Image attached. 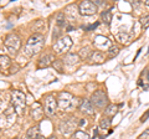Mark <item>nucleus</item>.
Instances as JSON below:
<instances>
[{
    "mask_svg": "<svg viewBox=\"0 0 149 139\" xmlns=\"http://www.w3.org/2000/svg\"><path fill=\"white\" fill-rule=\"evenodd\" d=\"M44 42H45V38L42 34H39V32L32 34L29 38V40L26 41L24 54L29 57L35 56L37 52L41 51V49H42V46H44Z\"/></svg>",
    "mask_w": 149,
    "mask_h": 139,
    "instance_id": "obj_1",
    "label": "nucleus"
},
{
    "mask_svg": "<svg viewBox=\"0 0 149 139\" xmlns=\"http://www.w3.org/2000/svg\"><path fill=\"white\" fill-rule=\"evenodd\" d=\"M11 104L15 109V113L19 115H22L26 109V96L21 91L14 90L11 92Z\"/></svg>",
    "mask_w": 149,
    "mask_h": 139,
    "instance_id": "obj_2",
    "label": "nucleus"
},
{
    "mask_svg": "<svg viewBox=\"0 0 149 139\" xmlns=\"http://www.w3.org/2000/svg\"><path fill=\"white\" fill-rule=\"evenodd\" d=\"M4 42H5L6 49L11 56H15L19 49H20V46H21V40L15 34H9L5 38V41H4Z\"/></svg>",
    "mask_w": 149,
    "mask_h": 139,
    "instance_id": "obj_3",
    "label": "nucleus"
},
{
    "mask_svg": "<svg viewBox=\"0 0 149 139\" xmlns=\"http://www.w3.org/2000/svg\"><path fill=\"white\" fill-rule=\"evenodd\" d=\"M72 46V40L70 36H62L54 44V51L56 54H63L71 49Z\"/></svg>",
    "mask_w": 149,
    "mask_h": 139,
    "instance_id": "obj_4",
    "label": "nucleus"
},
{
    "mask_svg": "<svg viewBox=\"0 0 149 139\" xmlns=\"http://www.w3.org/2000/svg\"><path fill=\"white\" fill-rule=\"evenodd\" d=\"M57 103H58V107L61 109H67V108L73 107L74 98L71 93H68V92H61V93L58 95Z\"/></svg>",
    "mask_w": 149,
    "mask_h": 139,
    "instance_id": "obj_5",
    "label": "nucleus"
},
{
    "mask_svg": "<svg viewBox=\"0 0 149 139\" xmlns=\"http://www.w3.org/2000/svg\"><path fill=\"white\" fill-rule=\"evenodd\" d=\"M107 101H108V98H107L106 93L102 90L95 91V93H93L91 97V103L98 108H103L107 104Z\"/></svg>",
    "mask_w": 149,
    "mask_h": 139,
    "instance_id": "obj_6",
    "label": "nucleus"
},
{
    "mask_svg": "<svg viewBox=\"0 0 149 139\" xmlns=\"http://www.w3.org/2000/svg\"><path fill=\"white\" fill-rule=\"evenodd\" d=\"M77 126V122L74 118H67V119H63L61 120V123H60V131H61L62 134H65V136H67V134H71L74 128H76Z\"/></svg>",
    "mask_w": 149,
    "mask_h": 139,
    "instance_id": "obj_7",
    "label": "nucleus"
},
{
    "mask_svg": "<svg viewBox=\"0 0 149 139\" xmlns=\"http://www.w3.org/2000/svg\"><path fill=\"white\" fill-rule=\"evenodd\" d=\"M78 10H80L81 15H93V14L97 13V5L93 1L85 0V1H82L80 4Z\"/></svg>",
    "mask_w": 149,
    "mask_h": 139,
    "instance_id": "obj_8",
    "label": "nucleus"
},
{
    "mask_svg": "<svg viewBox=\"0 0 149 139\" xmlns=\"http://www.w3.org/2000/svg\"><path fill=\"white\" fill-rule=\"evenodd\" d=\"M57 101L54 96H46L45 97V113L47 115H54L56 113V109H57Z\"/></svg>",
    "mask_w": 149,
    "mask_h": 139,
    "instance_id": "obj_9",
    "label": "nucleus"
},
{
    "mask_svg": "<svg viewBox=\"0 0 149 139\" xmlns=\"http://www.w3.org/2000/svg\"><path fill=\"white\" fill-rule=\"evenodd\" d=\"M30 114H31V117H32V119H34V120H40L41 118H42L44 109H42V107H41V104L39 103V102H35V103H32Z\"/></svg>",
    "mask_w": 149,
    "mask_h": 139,
    "instance_id": "obj_10",
    "label": "nucleus"
},
{
    "mask_svg": "<svg viewBox=\"0 0 149 139\" xmlns=\"http://www.w3.org/2000/svg\"><path fill=\"white\" fill-rule=\"evenodd\" d=\"M55 61H56V60H55L52 54H46L45 56H42L39 60V62H37V67H39V68L49 67V66H51V65H54Z\"/></svg>",
    "mask_w": 149,
    "mask_h": 139,
    "instance_id": "obj_11",
    "label": "nucleus"
},
{
    "mask_svg": "<svg viewBox=\"0 0 149 139\" xmlns=\"http://www.w3.org/2000/svg\"><path fill=\"white\" fill-rule=\"evenodd\" d=\"M80 111L83 113H87V114H93L95 113V111H93V104L91 103V101L88 99H83L80 104Z\"/></svg>",
    "mask_w": 149,
    "mask_h": 139,
    "instance_id": "obj_12",
    "label": "nucleus"
},
{
    "mask_svg": "<svg viewBox=\"0 0 149 139\" xmlns=\"http://www.w3.org/2000/svg\"><path fill=\"white\" fill-rule=\"evenodd\" d=\"M26 138L27 139H44L40 133L39 127H31L26 133Z\"/></svg>",
    "mask_w": 149,
    "mask_h": 139,
    "instance_id": "obj_13",
    "label": "nucleus"
},
{
    "mask_svg": "<svg viewBox=\"0 0 149 139\" xmlns=\"http://www.w3.org/2000/svg\"><path fill=\"white\" fill-rule=\"evenodd\" d=\"M80 62V55L77 54H67L63 58V63L66 65H76Z\"/></svg>",
    "mask_w": 149,
    "mask_h": 139,
    "instance_id": "obj_14",
    "label": "nucleus"
},
{
    "mask_svg": "<svg viewBox=\"0 0 149 139\" xmlns=\"http://www.w3.org/2000/svg\"><path fill=\"white\" fill-rule=\"evenodd\" d=\"M114 38L117 41H119V42H122V44H129V41H130V36L128 32H124V31H119L117 32V34L114 35Z\"/></svg>",
    "mask_w": 149,
    "mask_h": 139,
    "instance_id": "obj_15",
    "label": "nucleus"
},
{
    "mask_svg": "<svg viewBox=\"0 0 149 139\" xmlns=\"http://www.w3.org/2000/svg\"><path fill=\"white\" fill-rule=\"evenodd\" d=\"M90 60L92 62H95V63H102V62H104V56H103V54H102L101 51H93Z\"/></svg>",
    "mask_w": 149,
    "mask_h": 139,
    "instance_id": "obj_16",
    "label": "nucleus"
},
{
    "mask_svg": "<svg viewBox=\"0 0 149 139\" xmlns=\"http://www.w3.org/2000/svg\"><path fill=\"white\" fill-rule=\"evenodd\" d=\"M0 65H1V70H8L11 65L10 57L5 56V55H1V56H0Z\"/></svg>",
    "mask_w": 149,
    "mask_h": 139,
    "instance_id": "obj_17",
    "label": "nucleus"
},
{
    "mask_svg": "<svg viewBox=\"0 0 149 139\" xmlns=\"http://www.w3.org/2000/svg\"><path fill=\"white\" fill-rule=\"evenodd\" d=\"M101 17L107 25H109L111 21H112V13H111V10H104L103 13L101 14Z\"/></svg>",
    "mask_w": 149,
    "mask_h": 139,
    "instance_id": "obj_18",
    "label": "nucleus"
},
{
    "mask_svg": "<svg viewBox=\"0 0 149 139\" xmlns=\"http://www.w3.org/2000/svg\"><path fill=\"white\" fill-rule=\"evenodd\" d=\"M100 128L103 129V131H108L111 128V119L109 118H102L101 122H100Z\"/></svg>",
    "mask_w": 149,
    "mask_h": 139,
    "instance_id": "obj_19",
    "label": "nucleus"
},
{
    "mask_svg": "<svg viewBox=\"0 0 149 139\" xmlns=\"http://www.w3.org/2000/svg\"><path fill=\"white\" fill-rule=\"evenodd\" d=\"M71 139H90V137H88V134L85 133L83 131H76L72 134Z\"/></svg>",
    "mask_w": 149,
    "mask_h": 139,
    "instance_id": "obj_20",
    "label": "nucleus"
},
{
    "mask_svg": "<svg viewBox=\"0 0 149 139\" xmlns=\"http://www.w3.org/2000/svg\"><path fill=\"white\" fill-rule=\"evenodd\" d=\"M117 106H114V104H108L107 106V108H106V114L107 115H114L116 113H117Z\"/></svg>",
    "mask_w": 149,
    "mask_h": 139,
    "instance_id": "obj_21",
    "label": "nucleus"
},
{
    "mask_svg": "<svg viewBox=\"0 0 149 139\" xmlns=\"http://www.w3.org/2000/svg\"><path fill=\"white\" fill-rule=\"evenodd\" d=\"M92 52H93V51H90V49H88V47H85V49H82V50H81L80 56H81L82 58H88V60H90Z\"/></svg>",
    "mask_w": 149,
    "mask_h": 139,
    "instance_id": "obj_22",
    "label": "nucleus"
},
{
    "mask_svg": "<svg viewBox=\"0 0 149 139\" xmlns=\"http://www.w3.org/2000/svg\"><path fill=\"white\" fill-rule=\"evenodd\" d=\"M118 52H119V50H118V47H117V46H111V47H109V50H108V56L112 58V57L117 56V55H118Z\"/></svg>",
    "mask_w": 149,
    "mask_h": 139,
    "instance_id": "obj_23",
    "label": "nucleus"
},
{
    "mask_svg": "<svg viewBox=\"0 0 149 139\" xmlns=\"http://www.w3.org/2000/svg\"><path fill=\"white\" fill-rule=\"evenodd\" d=\"M141 25L143 29H147V27H149V15H146V16H143L141 17Z\"/></svg>",
    "mask_w": 149,
    "mask_h": 139,
    "instance_id": "obj_24",
    "label": "nucleus"
},
{
    "mask_svg": "<svg viewBox=\"0 0 149 139\" xmlns=\"http://www.w3.org/2000/svg\"><path fill=\"white\" fill-rule=\"evenodd\" d=\"M57 25L58 26H65V25H66V21H65V15H63V14H58V15H57Z\"/></svg>",
    "mask_w": 149,
    "mask_h": 139,
    "instance_id": "obj_25",
    "label": "nucleus"
},
{
    "mask_svg": "<svg viewBox=\"0 0 149 139\" xmlns=\"http://www.w3.org/2000/svg\"><path fill=\"white\" fill-rule=\"evenodd\" d=\"M62 63H63V61H60V60H56V61L54 62L52 66H54L55 68H57V71H58V72H62Z\"/></svg>",
    "mask_w": 149,
    "mask_h": 139,
    "instance_id": "obj_26",
    "label": "nucleus"
},
{
    "mask_svg": "<svg viewBox=\"0 0 149 139\" xmlns=\"http://www.w3.org/2000/svg\"><path fill=\"white\" fill-rule=\"evenodd\" d=\"M139 139H149V129H147L144 133H142L139 136Z\"/></svg>",
    "mask_w": 149,
    "mask_h": 139,
    "instance_id": "obj_27",
    "label": "nucleus"
},
{
    "mask_svg": "<svg viewBox=\"0 0 149 139\" xmlns=\"http://www.w3.org/2000/svg\"><path fill=\"white\" fill-rule=\"evenodd\" d=\"M98 26V22H96V24H93V25H91V26H88V27H85V30L86 31H88V30H92V29H96V27Z\"/></svg>",
    "mask_w": 149,
    "mask_h": 139,
    "instance_id": "obj_28",
    "label": "nucleus"
},
{
    "mask_svg": "<svg viewBox=\"0 0 149 139\" xmlns=\"http://www.w3.org/2000/svg\"><path fill=\"white\" fill-rule=\"evenodd\" d=\"M148 117H149V111H148V112H147V113L144 114L143 117L141 118V120H142V122H146V120H147V118H148Z\"/></svg>",
    "mask_w": 149,
    "mask_h": 139,
    "instance_id": "obj_29",
    "label": "nucleus"
},
{
    "mask_svg": "<svg viewBox=\"0 0 149 139\" xmlns=\"http://www.w3.org/2000/svg\"><path fill=\"white\" fill-rule=\"evenodd\" d=\"M17 70H19V66H14V67L11 68V73H15V72H17Z\"/></svg>",
    "mask_w": 149,
    "mask_h": 139,
    "instance_id": "obj_30",
    "label": "nucleus"
},
{
    "mask_svg": "<svg viewBox=\"0 0 149 139\" xmlns=\"http://www.w3.org/2000/svg\"><path fill=\"white\" fill-rule=\"evenodd\" d=\"M144 4H146V5H148V6H149V0H146V1H144Z\"/></svg>",
    "mask_w": 149,
    "mask_h": 139,
    "instance_id": "obj_31",
    "label": "nucleus"
},
{
    "mask_svg": "<svg viewBox=\"0 0 149 139\" xmlns=\"http://www.w3.org/2000/svg\"><path fill=\"white\" fill-rule=\"evenodd\" d=\"M49 139H57V138H56V137H54V136H52V137H50Z\"/></svg>",
    "mask_w": 149,
    "mask_h": 139,
    "instance_id": "obj_32",
    "label": "nucleus"
},
{
    "mask_svg": "<svg viewBox=\"0 0 149 139\" xmlns=\"http://www.w3.org/2000/svg\"><path fill=\"white\" fill-rule=\"evenodd\" d=\"M148 81H149V73H148Z\"/></svg>",
    "mask_w": 149,
    "mask_h": 139,
    "instance_id": "obj_33",
    "label": "nucleus"
}]
</instances>
